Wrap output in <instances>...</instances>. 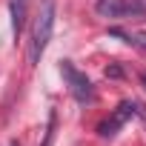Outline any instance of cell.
I'll return each instance as SVG.
<instances>
[{
  "mask_svg": "<svg viewBox=\"0 0 146 146\" xmlns=\"http://www.w3.org/2000/svg\"><path fill=\"white\" fill-rule=\"evenodd\" d=\"M132 117H135V100H120L117 109H115V112H112V115L98 126V132H100L103 137H112V135H117V129L126 126Z\"/></svg>",
  "mask_w": 146,
  "mask_h": 146,
  "instance_id": "cell-4",
  "label": "cell"
},
{
  "mask_svg": "<svg viewBox=\"0 0 146 146\" xmlns=\"http://www.w3.org/2000/svg\"><path fill=\"white\" fill-rule=\"evenodd\" d=\"M60 75H63V80H66V86H69V92H72V98H75L78 103H83V106H89V103H95V86H92V80L83 75V72L72 63V60H63L60 63Z\"/></svg>",
  "mask_w": 146,
  "mask_h": 146,
  "instance_id": "cell-2",
  "label": "cell"
},
{
  "mask_svg": "<svg viewBox=\"0 0 146 146\" xmlns=\"http://www.w3.org/2000/svg\"><path fill=\"white\" fill-rule=\"evenodd\" d=\"M135 115H140V117L146 120V106H143V103H137V100H135Z\"/></svg>",
  "mask_w": 146,
  "mask_h": 146,
  "instance_id": "cell-7",
  "label": "cell"
},
{
  "mask_svg": "<svg viewBox=\"0 0 146 146\" xmlns=\"http://www.w3.org/2000/svg\"><path fill=\"white\" fill-rule=\"evenodd\" d=\"M23 23H26V0H12V26H15V35L23 32Z\"/></svg>",
  "mask_w": 146,
  "mask_h": 146,
  "instance_id": "cell-6",
  "label": "cell"
},
{
  "mask_svg": "<svg viewBox=\"0 0 146 146\" xmlns=\"http://www.w3.org/2000/svg\"><path fill=\"white\" fill-rule=\"evenodd\" d=\"M54 17H57V3L54 0H43L40 3V15L35 20V29H32V43H29V63H40L49 40H52V32H54Z\"/></svg>",
  "mask_w": 146,
  "mask_h": 146,
  "instance_id": "cell-1",
  "label": "cell"
},
{
  "mask_svg": "<svg viewBox=\"0 0 146 146\" xmlns=\"http://www.w3.org/2000/svg\"><path fill=\"white\" fill-rule=\"evenodd\" d=\"M95 12L106 20H123V17H140L146 15V0H98Z\"/></svg>",
  "mask_w": 146,
  "mask_h": 146,
  "instance_id": "cell-3",
  "label": "cell"
},
{
  "mask_svg": "<svg viewBox=\"0 0 146 146\" xmlns=\"http://www.w3.org/2000/svg\"><path fill=\"white\" fill-rule=\"evenodd\" d=\"M112 37H120L123 43H132L137 49L146 52V32H123V29H112Z\"/></svg>",
  "mask_w": 146,
  "mask_h": 146,
  "instance_id": "cell-5",
  "label": "cell"
},
{
  "mask_svg": "<svg viewBox=\"0 0 146 146\" xmlns=\"http://www.w3.org/2000/svg\"><path fill=\"white\" fill-rule=\"evenodd\" d=\"M140 83H143V86H146V72H140Z\"/></svg>",
  "mask_w": 146,
  "mask_h": 146,
  "instance_id": "cell-8",
  "label": "cell"
},
{
  "mask_svg": "<svg viewBox=\"0 0 146 146\" xmlns=\"http://www.w3.org/2000/svg\"><path fill=\"white\" fill-rule=\"evenodd\" d=\"M9 146H20V143H17V140H12V143H9Z\"/></svg>",
  "mask_w": 146,
  "mask_h": 146,
  "instance_id": "cell-9",
  "label": "cell"
}]
</instances>
